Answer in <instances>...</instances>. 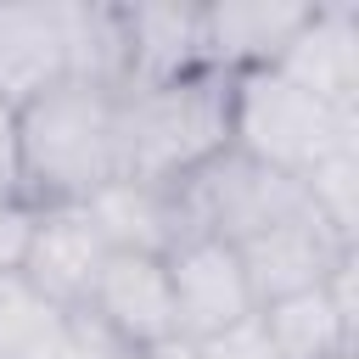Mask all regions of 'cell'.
I'll return each mask as SVG.
<instances>
[{"label": "cell", "mask_w": 359, "mask_h": 359, "mask_svg": "<svg viewBox=\"0 0 359 359\" xmlns=\"http://www.w3.org/2000/svg\"><path fill=\"white\" fill-rule=\"evenodd\" d=\"M112 101L95 84L56 79L17 107V191L28 208H84L118 180Z\"/></svg>", "instance_id": "obj_1"}, {"label": "cell", "mask_w": 359, "mask_h": 359, "mask_svg": "<svg viewBox=\"0 0 359 359\" xmlns=\"http://www.w3.org/2000/svg\"><path fill=\"white\" fill-rule=\"evenodd\" d=\"M118 180L180 185L230 151V73L196 67L185 79L135 84L112 101Z\"/></svg>", "instance_id": "obj_2"}, {"label": "cell", "mask_w": 359, "mask_h": 359, "mask_svg": "<svg viewBox=\"0 0 359 359\" xmlns=\"http://www.w3.org/2000/svg\"><path fill=\"white\" fill-rule=\"evenodd\" d=\"M342 146H359V112H342V107L309 95L280 67L230 79V151H241L275 174L309 180Z\"/></svg>", "instance_id": "obj_3"}, {"label": "cell", "mask_w": 359, "mask_h": 359, "mask_svg": "<svg viewBox=\"0 0 359 359\" xmlns=\"http://www.w3.org/2000/svg\"><path fill=\"white\" fill-rule=\"evenodd\" d=\"M180 196H185V213H191V230L196 236H219L230 247L264 236L269 224L292 219V213H309V191L303 180L292 174H275L241 151H224L213 157L202 174L180 180Z\"/></svg>", "instance_id": "obj_4"}, {"label": "cell", "mask_w": 359, "mask_h": 359, "mask_svg": "<svg viewBox=\"0 0 359 359\" xmlns=\"http://www.w3.org/2000/svg\"><path fill=\"white\" fill-rule=\"evenodd\" d=\"M163 264H168V297H174V337L180 342H208V337L258 314L247 269H241L230 241L191 236Z\"/></svg>", "instance_id": "obj_5"}, {"label": "cell", "mask_w": 359, "mask_h": 359, "mask_svg": "<svg viewBox=\"0 0 359 359\" xmlns=\"http://www.w3.org/2000/svg\"><path fill=\"white\" fill-rule=\"evenodd\" d=\"M348 252H359V241H342L314 208H309V213H292V219H280V224H269L264 236H252V241L236 247L258 309H264V303H280V297H292V292L325 286V275H331Z\"/></svg>", "instance_id": "obj_6"}, {"label": "cell", "mask_w": 359, "mask_h": 359, "mask_svg": "<svg viewBox=\"0 0 359 359\" xmlns=\"http://www.w3.org/2000/svg\"><path fill=\"white\" fill-rule=\"evenodd\" d=\"M84 309L118 331L135 353L146 348H163V342H180L174 337V297H168V264L157 252H123V247H107L95 280H90V297Z\"/></svg>", "instance_id": "obj_7"}, {"label": "cell", "mask_w": 359, "mask_h": 359, "mask_svg": "<svg viewBox=\"0 0 359 359\" xmlns=\"http://www.w3.org/2000/svg\"><path fill=\"white\" fill-rule=\"evenodd\" d=\"M353 269H359V252H348L325 275V286H309V292H292L258 309V325L275 359H353V325H359Z\"/></svg>", "instance_id": "obj_8"}, {"label": "cell", "mask_w": 359, "mask_h": 359, "mask_svg": "<svg viewBox=\"0 0 359 359\" xmlns=\"http://www.w3.org/2000/svg\"><path fill=\"white\" fill-rule=\"evenodd\" d=\"M107 258V236L95 230V219L84 208H39L28 252H22V280L50 303V309H84L90 280Z\"/></svg>", "instance_id": "obj_9"}, {"label": "cell", "mask_w": 359, "mask_h": 359, "mask_svg": "<svg viewBox=\"0 0 359 359\" xmlns=\"http://www.w3.org/2000/svg\"><path fill=\"white\" fill-rule=\"evenodd\" d=\"M292 84H303L309 95L359 112V11L331 0V6H309L303 28L292 34V45L275 62Z\"/></svg>", "instance_id": "obj_10"}, {"label": "cell", "mask_w": 359, "mask_h": 359, "mask_svg": "<svg viewBox=\"0 0 359 359\" xmlns=\"http://www.w3.org/2000/svg\"><path fill=\"white\" fill-rule=\"evenodd\" d=\"M56 79H67V0L0 6V101L17 112Z\"/></svg>", "instance_id": "obj_11"}, {"label": "cell", "mask_w": 359, "mask_h": 359, "mask_svg": "<svg viewBox=\"0 0 359 359\" xmlns=\"http://www.w3.org/2000/svg\"><path fill=\"white\" fill-rule=\"evenodd\" d=\"M309 6H269V0H224L202 6V62L213 73H258L275 67L292 34L303 28Z\"/></svg>", "instance_id": "obj_12"}, {"label": "cell", "mask_w": 359, "mask_h": 359, "mask_svg": "<svg viewBox=\"0 0 359 359\" xmlns=\"http://www.w3.org/2000/svg\"><path fill=\"white\" fill-rule=\"evenodd\" d=\"M84 213L95 219V230L107 236V247H123V252H157V258H168L180 241L196 236L180 185L112 180L107 191H95L84 202Z\"/></svg>", "instance_id": "obj_13"}, {"label": "cell", "mask_w": 359, "mask_h": 359, "mask_svg": "<svg viewBox=\"0 0 359 359\" xmlns=\"http://www.w3.org/2000/svg\"><path fill=\"white\" fill-rule=\"evenodd\" d=\"M123 39H129L123 90L185 79V73L208 67L202 62V6H123Z\"/></svg>", "instance_id": "obj_14"}, {"label": "cell", "mask_w": 359, "mask_h": 359, "mask_svg": "<svg viewBox=\"0 0 359 359\" xmlns=\"http://www.w3.org/2000/svg\"><path fill=\"white\" fill-rule=\"evenodd\" d=\"M67 79L95 84L118 95L129 84V39H123V6H90L67 0Z\"/></svg>", "instance_id": "obj_15"}, {"label": "cell", "mask_w": 359, "mask_h": 359, "mask_svg": "<svg viewBox=\"0 0 359 359\" xmlns=\"http://www.w3.org/2000/svg\"><path fill=\"white\" fill-rule=\"evenodd\" d=\"M62 309H50L22 275L0 269V359H56Z\"/></svg>", "instance_id": "obj_16"}, {"label": "cell", "mask_w": 359, "mask_h": 359, "mask_svg": "<svg viewBox=\"0 0 359 359\" xmlns=\"http://www.w3.org/2000/svg\"><path fill=\"white\" fill-rule=\"evenodd\" d=\"M314 213L342 236V241H359V146H342L331 151L309 180H303Z\"/></svg>", "instance_id": "obj_17"}, {"label": "cell", "mask_w": 359, "mask_h": 359, "mask_svg": "<svg viewBox=\"0 0 359 359\" xmlns=\"http://www.w3.org/2000/svg\"><path fill=\"white\" fill-rule=\"evenodd\" d=\"M56 359H140L118 331H107L90 309H67L62 314V353Z\"/></svg>", "instance_id": "obj_18"}, {"label": "cell", "mask_w": 359, "mask_h": 359, "mask_svg": "<svg viewBox=\"0 0 359 359\" xmlns=\"http://www.w3.org/2000/svg\"><path fill=\"white\" fill-rule=\"evenodd\" d=\"M185 348H191V359H275L258 314L230 325V331H219V337H208V342H185Z\"/></svg>", "instance_id": "obj_19"}, {"label": "cell", "mask_w": 359, "mask_h": 359, "mask_svg": "<svg viewBox=\"0 0 359 359\" xmlns=\"http://www.w3.org/2000/svg\"><path fill=\"white\" fill-rule=\"evenodd\" d=\"M34 219H39V208H28L22 196H17V202H0V269H6V275L22 269V252H28Z\"/></svg>", "instance_id": "obj_20"}, {"label": "cell", "mask_w": 359, "mask_h": 359, "mask_svg": "<svg viewBox=\"0 0 359 359\" xmlns=\"http://www.w3.org/2000/svg\"><path fill=\"white\" fill-rule=\"evenodd\" d=\"M17 112L0 101V202H17Z\"/></svg>", "instance_id": "obj_21"}, {"label": "cell", "mask_w": 359, "mask_h": 359, "mask_svg": "<svg viewBox=\"0 0 359 359\" xmlns=\"http://www.w3.org/2000/svg\"><path fill=\"white\" fill-rule=\"evenodd\" d=\"M140 359H191V348L185 342H163V348H146Z\"/></svg>", "instance_id": "obj_22"}]
</instances>
